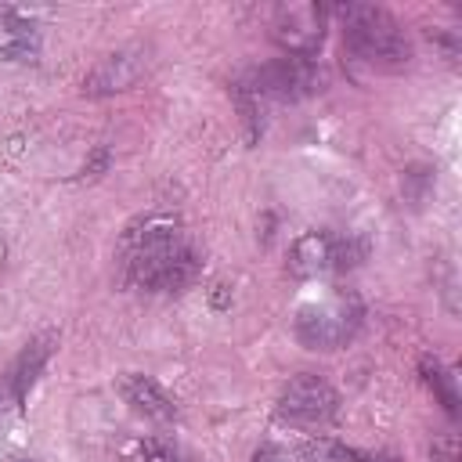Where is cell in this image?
Here are the masks:
<instances>
[{"label": "cell", "mask_w": 462, "mask_h": 462, "mask_svg": "<svg viewBox=\"0 0 462 462\" xmlns=\"http://www.w3.org/2000/svg\"><path fill=\"white\" fill-rule=\"evenodd\" d=\"M123 282L148 292H180L199 278V249L177 217L148 213L123 231L119 242Z\"/></svg>", "instance_id": "6da1fadb"}, {"label": "cell", "mask_w": 462, "mask_h": 462, "mask_svg": "<svg viewBox=\"0 0 462 462\" xmlns=\"http://www.w3.org/2000/svg\"><path fill=\"white\" fill-rule=\"evenodd\" d=\"M336 18L343 25V51L350 61L372 72H401L411 65L415 51L401 22L375 4H336Z\"/></svg>", "instance_id": "7a4b0ae2"}, {"label": "cell", "mask_w": 462, "mask_h": 462, "mask_svg": "<svg viewBox=\"0 0 462 462\" xmlns=\"http://www.w3.org/2000/svg\"><path fill=\"white\" fill-rule=\"evenodd\" d=\"M365 307L354 292H336L321 303H307L296 310V339L307 350H339L361 328Z\"/></svg>", "instance_id": "3957f363"}, {"label": "cell", "mask_w": 462, "mask_h": 462, "mask_svg": "<svg viewBox=\"0 0 462 462\" xmlns=\"http://www.w3.org/2000/svg\"><path fill=\"white\" fill-rule=\"evenodd\" d=\"M238 90L253 94L256 101L263 97H274V101H300V97H310L325 87V72L310 61V58H274V61H263L256 69H249L238 83Z\"/></svg>", "instance_id": "277c9868"}, {"label": "cell", "mask_w": 462, "mask_h": 462, "mask_svg": "<svg viewBox=\"0 0 462 462\" xmlns=\"http://www.w3.org/2000/svg\"><path fill=\"white\" fill-rule=\"evenodd\" d=\"M365 260V242L354 235L336 231H307L289 249V274L296 278H318V274H339Z\"/></svg>", "instance_id": "5b68a950"}, {"label": "cell", "mask_w": 462, "mask_h": 462, "mask_svg": "<svg viewBox=\"0 0 462 462\" xmlns=\"http://www.w3.org/2000/svg\"><path fill=\"white\" fill-rule=\"evenodd\" d=\"M325 22H328L325 4L285 0L271 11V40L292 58H310L325 43Z\"/></svg>", "instance_id": "8992f818"}, {"label": "cell", "mask_w": 462, "mask_h": 462, "mask_svg": "<svg viewBox=\"0 0 462 462\" xmlns=\"http://www.w3.org/2000/svg\"><path fill=\"white\" fill-rule=\"evenodd\" d=\"M148 72V47L144 43H126L112 54H105L90 76L83 79V94L87 97H112L123 94L130 87H137V79Z\"/></svg>", "instance_id": "52a82bcc"}, {"label": "cell", "mask_w": 462, "mask_h": 462, "mask_svg": "<svg viewBox=\"0 0 462 462\" xmlns=\"http://www.w3.org/2000/svg\"><path fill=\"white\" fill-rule=\"evenodd\" d=\"M339 408V393L321 375H292L278 393V411L292 422H325Z\"/></svg>", "instance_id": "ba28073f"}, {"label": "cell", "mask_w": 462, "mask_h": 462, "mask_svg": "<svg viewBox=\"0 0 462 462\" xmlns=\"http://www.w3.org/2000/svg\"><path fill=\"white\" fill-rule=\"evenodd\" d=\"M51 350H54V336H51V332H47V336H36L32 343H25V350H22V354L11 361V368L0 375V411L18 408V404L29 397V390H32L36 375L43 372Z\"/></svg>", "instance_id": "9c48e42d"}, {"label": "cell", "mask_w": 462, "mask_h": 462, "mask_svg": "<svg viewBox=\"0 0 462 462\" xmlns=\"http://www.w3.org/2000/svg\"><path fill=\"white\" fill-rule=\"evenodd\" d=\"M119 393H123V401H126L137 415H144V419H155V422H173V419H177V404L162 393L159 383H152V379L141 375V372H126V375L119 379Z\"/></svg>", "instance_id": "30bf717a"}, {"label": "cell", "mask_w": 462, "mask_h": 462, "mask_svg": "<svg viewBox=\"0 0 462 462\" xmlns=\"http://www.w3.org/2000/svg\"><path fill=\"white\" fill-rule=\"evenodd\" d=\"M419 372H422V383L433 390V397L444 404V411L458 415V383H455V375L437 357H430V354L419 357Z\"/></svg>", "instance_id": "8fae6325"}, {"label": "cell", "mask_w": 462, "mask_h": 462, "mask_svg": "<svg viewBox=\"0 0 462 462\" xmlns=\"http://www.w3.org/2000/svg\"><path fill=\"white\" fill-rule=\"evenodd\" d=\"M321 451H328L339 462H397L393 455H368V451H354V448H343V444H321Z\"/></svg>", "instance_id": "7c38bea8"}, {"label": "cell", "mask_w": 462, "mask_h": 462, "mask_svg": "<svg viewBox=\"0 0 462 462\" xmlns=\"http://www.w3.org/2000/svg\"><path fill=\"white\" fill-rule=\"evenodd\" d=\"M141 455H144V462H173L177 458V451L162 437H144L141 440Z\"/></svg>", "instance_id": "4fadbf2b"}, {"label": "cell", "mask_w": 462, "mask_h": 462, "mask_svg": "<svg viewBox=\"0 0 462 462\" xmlns=\"http://www.w3.org/2000/svg\"><path fill=\"white\" fill-rule=\"evenodd\" d=\"M108 162H112L108 148H105V144H101V148H94V155L83 162V177H101V173L108 170Z\"/></svg>", "instance_id": "5bb4252c"}, {"label": "cell", "mask_w": 462, "mask_h": 462, "mask_svg": "<svg viewBox=\"0 0 462 462\" xmlns=\"http://www.w3.org/2000/svg\"><path fill=\"white\" fill-rule=\"evenodd\" d=\"M256 462H285V458H282V451H274V448H260V451H256Z\"/></svg>", "instance_id": "9a60e30c"}, {"label": "cell", "mask_w": 462, "mask_h": 462, "mask_svg": "<svg viewBox=\"0 0 462 462\" xmlns=\"http://www.w3.org/2000/svg\"><path fill=\"white\" fill-rule=\"evenodd\" d=\"M213 307H227V285H217V292H213Z\"/></svg>", "instance_id": "2e32d148"}]
</instances>
